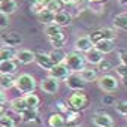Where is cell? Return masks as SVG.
Returning <instances> with one entry per match:
<instances>
[{
  "mask_svg": "<svg viewBox=\"0 0 127 127\" xmlns=\"http://www.w3.org/2000/svg\"><path fill=\"white\" fill-rule=\"evenodd\" d=\"M67 106H69L72 111L81 112V111H85V109L90 106V99H88V96L84 93V90H76V91H73V93L69 96V99H67Z\"/></svg>",
  "mask_w": 127,
  "mask_h": 127,
  "instance_id": "cell-1",
  "label": "cell"
},
{
  "mask_svg": "<svg viewBox=\"0 0 127 127\" xmlns=\"http://www.w3.org/2000/svg\"><path fill=\"white\" fill-rule=\"evenodd\" d=\"M115 72L120 75V76H127V64H120L115 67Z\"/></svg>",
  "mask_w": 127,
  "mask_h": 127,
  "instance_id": "cell-38",
  "label": "cell"
},
{
  "mask_svg": "<svg viewBox=\"0 0 127 127\" xmlns=\"http://www.w3.org/2000/svg\"><path fill=\"white\" fill-rule=\"evenodd\" d=\"M63 127H81V126L75 123V124H64V126H63Z\"/></svg>",
  "mask_w": 127,
  "mask_h": 127,
  "instance_id": "cell-43",
  "label": "cell"
},
{
  "mask_svg": "<svg viewBox=\"0 0 127 127\" xmlns=\"http://www.w3.org/2000/svg\"><path fill=\"white\" fill-rule=\"evenodd\" d=\"M48 72H49V76L55 78L57 81H64V79L67 78V75H69V73H72V72H70V69L67 67V64H66L64 61H61V63H57V64H54Z\"/></svg>",
  "mask_w": 127,
  "mask_h": 127,
  "instance_id": "cell-5",
  "label": "cell"
},
{
  "mask_svg": "<svg viewBox=\"0 0 127 127\" xmlns=\"http://www.w3.org/2000/svg\"><path fill=\"white\" fill-rule=\"evenodd\" d=\"M97 66H99V69H100V72H102V73H103V72L106 73V72H109V70H112V69H114L112 63H111V61H108V60H105V58L99 63Z\"/></svg>",
  "mask_w": 127,
  "mask_h": 127,
  "instance_id": "cell-33",
  "label": "cell"
},
{
  "mask_svg": "<svg viewBox=\"0 0 127 127\" xmlns=\"http://www.w3.org/2000/svg\"><path fill=\"white\" fill-rule=\"evenodd\" d=\"M34 63H36L40 69H43V70H49L54 66L52 61H51V58H49V55L45 54V52H36L34 54Z\"/></svg>",
  "mask_w": 127,
  "mask_h": 127,
  "instance_id": "cell-13",
  "label": "cell"
},
{
  "mask_svg": "<svg viewBox=\"0 0 127 127\" xmlns=\"http://www.w3.org/2000/svg\"><path fill=\"white\" fill-rule=\"evenodd\" d=\"M0 40H2L3 45H6V46H9V48H15V46H18V45H21L23 37H21V34L17 33V32H9V33H2Z\"/></svg>",
  "mask_w": 127,
  "mask_h": 127,
  "instance_id": "cell-8",
  "label": "cell"
},
{
  "mask_svg": "<svg viewBox=\"0 0 127 127\" xmlns=\"http://www.w3.org/2000/svg\"><path fill=\"white\" fill-rule=\"evenodd\" d=\"M84 57H85V61H87V63H90V64H99V63L105 58V57H103V54H102L100 51H97L94 46H93L90 51H87Z\"/></svg>",
  "mask_w": 127,
  "mask_h": 127,
  "instance_id": "cell-17",
  "label": "cell"
},
{
  "mask_svg": "<svg viewBox=\"0 0 127 127\" xmlns=\"http://www.w3.org/2000/svg\"><path fill=\"white\" fill-rule=\"evenodd\" d=\"M34 54L30 49H20L18 52H15V60L20 63V64H30V63L34 61Z\"/></svg>",
  "mask_w": 127,
  "mask_h": 127,
  "instance_id": "cell-12",
  "label": "cell"
},
{
  "mask_svg": "<svg viewBox=\"0 0 127 127\" xmlns=\"http://www.w3.org/2000/svg\"><path fill=\"white\" fill-rule=\"evenodd\" d=\"M126 127H127V126H126Z\"/></svg>",
  "mask_w": 127,
  "mask_h": 127,
  "instance_id": "cell-50",
  "label": "cell"
},
{
  "mask_svg": "<svg viewBox=\"0 0 127 127\" xmlns=\"http://www.w3.org/2000/svg\"><path fill=\"white\" fill-rule=\"evenodd\" d=\"M3 103H6V96H5L3 90H0V105H3Z\"/></svg>",
  "mask_w": 127,
  "mask_h": 127,
  "instance_id": "cell-41",
  "label": "cell"
},
{
  "mask_svg": "<svg viewBox=\"0 0 127 127\" xmlns=\"http://www.w3.org/2000/svg\"><path fill=\"white\" fill-rule=\"evenodd\" d=\"M64 5H75V3H78L79 0H61Z\"/></svg>",
  "mask_w": 127,
  "mask_h": 127,
  "instance_id": "cell-42",
  "label": "cell"
},
{
  "mask_svg": "<svg viewBox=\"0 0 127 127\" xmlns=\"http://www.w3.org/2000/svg\"><path fill=\"white\" fill-rule=\"evenodd\" d=\"M66 124V118L60 112H54L48 117V126L49 127H63Z\"/></svg>",
  "mask_w": 127,
  "mask_h": 127,
  "instance_id": "cell-19",
  "label": "cell"
},
{
  "mask_svg": "<svg viewBox=\"0 0 127 127\" xmlns=\"http://www.w3.org/2000/svg\"><path fill=\"white\" fill-rule=\"evenodd\" d=\"M93 46H94V43L91 42L90 36H81V37H78V39L75 40V49L79 51V52H87V51H90Z\"/></svg>",
  "mask_w": 127,
  "mask_h": 127,
  "instance_id": "cell-14",
  "label": "cell"
},
{
  "mask_svg": "<svg viewBox=\"0 0 127 127\" xmlns=\"http://www.w3.org/2000/svg\"><path fill=\"white\" fill-rule=\"evenodd\" d=\"M118 58L121 61V64H127V51H120L118 52Z\"/></svg>",
  "mask_w": 127,
  "mask_h": 127,
  "instance_id": "cell-39",
  "label": "cell"
},
{
  "mask_svg": "<svg viewBox=\"0 0 127 127\" xmlns=\"http://www.w3.org/2000/svg\"><path fill=\"white\" fill-rule=\"evenodd\" d=\"M15 84V78L12 75H5L0 73V90H9Z\"/></svg>",
  "mask_w": 127,
  "mask_h": 127,
  "instance_id": "cell-25",
  "label": "cell"
},
{
  "mask_svg": "<svg viewBox=\"0 0 127 127\" xmlns=\"http://www.w3.org/2000/svg\"><path fill=\"white\" fill-rule=\"evenodd\" d=\"M64 82H66V85H67L70 90H73V91H76V90H84L85 85H87V82L82 81V78L78 75V72L69 73L67 78L64 79Z\"/></svg>",
  "mask_w": 127,
  "mask_h": 127,
  "instance_id": "cell-7",
  "label": "cell"
},
{
  "mask_svg": "<svg viewBox=\"0 0 127 127\" xmlns=\"http://www.w3.org/2000/svg\"><path fill=\"white\" fill-rule=\"evenodd\" d=\"M115 109H117V112L118 114H121V115H127V102H118L117 105H115Z\"/></svg>",
  "mask_w": 127,
  "mask_h": 127,
  "instance_id": "cell-35",
  "label": "cell"
},
{
  "mask_svg": "<svg viewBox=\"0 0 127 127\" xmlns=\"http://www.w3.org/2000/svg\"><path fill=\"white\" fill-rule=\"evenodd\" d=\"M121 81H123L124 85H127V76H121Z\"/></svg>",
  "mask_w": 127,
  "mask_h": 127,
  "instance_id": "cell-46",
  "label": "cell"
},
{
  "mask_svg": "<svg viewBox=\"0 0 127 127\" xmlns=\"http://www.w3.org/2000/svg\"><path fill=\"white\" fill-rule=\"evenodd\" d=\"M0 61H2V58H0Z\"/></svg>",
  "mask_w": 127,
  "mask_h": 127,
  "instance_id": "cell-48",
  "label": "cell"
},
{
  "mask_svg": "<svg viewBox=\"0 0 127 127\" xmlns=\"http://www.w3.org/2000/svg\"><path fill=\"white\" fill-rule=\"evenodd\" d=\"M0 127H15V120L5 112L3 115H0Z\"/></svg>",
  "mask_w": 127,
  "mask_h": 127,
  "instance_id": "cell-31",
  "label": "cell"
},
{
  "mask_svg": "<svg viewBox=\"0 0 127 127\" xmlns=\"http://www.w3.org/2000/svg\"><path fill=\"white\" fill-rule=\"evenodd\" d=\"M20 117H21V121L30 123V121L36 120V117H37V109H29V108H27L23 114H20Z\"/></svg>",
  "mask_w": 127,
  "mask_h": 127,
  "instance_id": "cell-29",
  "label": "cell"
},
{
  "mask_svg": "<svg viewBox=\"0 0 127 127\" xmlns=\"http://www.w3.org/2000/svg\"><path fill=\"white\" fill-rule=\"evenodd\" d=\"M93 124L96 127H114L115 121L109 114H96L93 117Z\"/></svg>",
  "mask_w": 127,
  "mask_h": 127,
  "instance_id": "cell-11",
  "label": "cell"
},
{
  "mask_svg": "<svg viewBox=\"0 0 127 127\" xmlns=\"http://www.w3.org/2000/svg\"><path fill=\"white\" fill-rule=\"evenodd\" d=\"M36 15H37V21H39L40 24L46 26V24H51V23H54L55 12H52V11H49V9L43 8V9H42L40 12H37Z\"/></svg>",
  "mask_w": 127,
  "mask_h": 127,
  "instance_id": "cell-18",
  "label": "cell"
},
{
  "mask_svg": "<svg viewBox=\"0 0 127 127\" xmlns=\"http://www.w3.org/2000/svg\"><path fill=\"white\" fill-rule=\"evenodd\" d=\"M18 5L15 0H0V12L2 14H6V15H11L17 11Z\"/></svg>",
  "mask_w": 127,
  "mask_h": 127,
  "instance_id": "cell-20",
  "label": "cell"
},
{
  "mask_svg": "<svg viewBox=\"0 0 127 127\" xmlns=\"http://www.w3.org/2000/svg\"><path fill=\"white\" fill-rule=\"evenodd\" d=\"M11 109L15 112V114H23L26 109H27V105H26V100L24 97H15L11 100Z\"/></svg>",
  "mask_w": 127,
  "mask_h": 127,
  "instance_id": "cell-21",
  "label": "cell"
},
{
  "mask_svg": "<svg viewBox=\"0 0 127 127\" xmlns=\"http://www.w3.org/2000/svg\"><path fill=\"white\" fill-rule=\"evenodd\" d=\"M9 24H11L9 15H6V14H2V12H0V29H6Z\"/></svg>",
  "mask_w": 127,
  "mask_h": 127,
  "instance_id": "cell-36",
  "label": "cell"
},
{
  "mask_svg": "<svg viewBox=\"0 0 127 127\" xmlns=\"http://www.w3.org/2000/svg\"><path fill=\"white\" fill-rule=\"evenodd\" d=\"M18 69V61L15 58H5L0 61V73L14 75Z\"/></svg>",
  "mask_w": 127,
  "mask_h": 127,
  "instance_id": "cell-10",
  "label": "cell"
},
{
  "mask_svg": "<svg viewBox=\"0 0 127 127\" xmlns=\"http://www.w3.org/2000/svg\"><path fill=\"white\" fill-rule=\"evenodd\" d=\"M126 118H127V115H126Z\"/></svg>",
  "mask_w": 127,
  "mask_h": 127,
  "instance_id": "cell-49",
  "label": "cell"
},
{
  "mask_svg": "<svg viewBox=\"0 0 127 127\" xmlns=\"http://www.w3.org/2000/svg\"><path fill=\"white\" fill-rule=\"evenodd\" d=\"M94 48L97 51H100L103 55L105 54H109L115 49V45H114V40L112 39H103V40H99L94 43Z\"/></svg>",
  "mask_w": 127,
  "mask_h": 127,
  "instance_id": "cell-16",
  "label": "cell"
},
{
  "mask_svg": "<svg viewBox=\"0 0 127 127\" xmlns=\"http://www.w3.org/2000/svg\"><path fill=\"white\" fill-rule=\"evenodd\" d=\"M54 23L60 27H67L72 24V15L69 12H64V11H60V12H55V17H54Z\"/></svg>",
  "mask_w": 127,
  "mask_h": 127,
  "instance_id": "cell-15",
  "label": "cell"
},
{
  "mask_svg": "<svg viewBox=\"0 0 127 127\" xmlns=\"http://www.w3.org/2000/svg\"><path fill=\"white\" fill-rule=\"evenodd\" d=\"M57 108L60 109V111H63V112H67L70 108L69 106H64V103H57Z\"/></svg>",
  "mask_w": 127,
  "mask_h": 127,
  "instance_id": "cell-40",
  "label": "cell"
},
{
  "mask_svg": "<svg viewBox=\"0 0 127 127\" xmlns=\"http://www.w3.org/2000/svg\"><path fill=\"white\" fill-rule=\"evenodd\" d=\"M43 33L48 36V39H51V37H57V36L63 34V30H61V27L57 26L55 23H51V24H46V26H45V32H43Z\"/></svg>",
  "mask_w": 127,
  "mask_h": 127,
  "instance_id": "cell-23",
  "label": "cell"
},
{
  "mask_svg": "<svg viewBox=\"0 0 127 127\" xmlns=\"http://www.w3.org/2000/svg\"><path fill=\"white\" fill-rule=\"evenodd\" d=\"M102 103H103V105H106V106H111V105H115V99L111 96V93H108L106 96H103Z\"/></svg>",
  "mask_w": 127,
  "mask_h": 127,
  "instance_id": "cell-37",
  "label": "cell"
},
{
  "mask_svg": "<svg viewBox=\"0 0 127 127\" xmlns=\"http://www.w3.org/2000/svg\"><path fill=\"white\" fill-rule=\"evenodd\" d=\"M14 87L23 93V94H27V93H34L36 90V79L30 75V73H21L15 78V84Z\"/></svg>",
  "mask_w": 127,
  "mask_h": 127,
  "instance_id": "cell-2",
  "label": "cell"
},
{
  "mask_svg": "<svg viewBox=\"0 0 127 127\" xmlns=\"http://www.w3.org/2000/svg\"><path fill=\"white\" fill-rule=\"evenodd\" d=\"M78 75L82 78V81L85 82H93V81H97V72L94 69H81L78 72Z\"/></svg>",
  "mask_w": 127,
  "mask_h": 127,
  "instance_id": "cell-24",
  "label": "cell"
},
{
  "mask_svg": "<svg viewBox=\"0 0 127 127\" xmlns=\"http://www.w3.org/2000/svg\"><path fill=\"white\" fill-rule=\"evenodd\" d=\"M49 58H51V61H52V64H57V63H61V61H64V57H66V54L61 51V48L60 49H52L49 54Z\"/></svg>",
  "mask_w": 127,
  "mask_h": 127,
  "instance_id": "cell-27",
  "label": "cell"
},
{
  "mask_svg": "<svg viewBox=\"0 0 127 127\" xmlns=\"http://www.w3.org/2000/svg\"><path fill=\"white\" fill-rule=\"evenodd\" d=\"M114 26L121 30H127V12H121L114 17Z\"/></svg>",
  "mask_w": 127,
  "mask_h": 127,
  "instance_id": "cell-26",
  "label": "cell"
},
{
  "mask_svg": "<svg viewBox=\"0 0 127 127\" xmlns=\"http://www.w3.org/2000/svg\"><path fill=\"white\" fill-rule=\"evenodd\" d=\"M64 42H66V36H64V33H63V34H60V36H57V37H51V39H49V43H51V45H52L55 49H60V48H63Z\"/></svg>",
  "mask_w": 127,
  "mask_h": 127,
  "instance_id": "cell-30",
  "label": "cell"
},
{
  "mask_svg": "<svg viewBox=\"0 0 127 127\" xmlns=\"http://www.w3.org/2000/svg\"><path fill=\"white\" fill-rule=\"evenodd\" d=\"M14 51L11 49V48H8V46H5V48H0V58L2 60H5V58H14Z\"/></svg>",
  "mask_w": 127,
  "mask_h": 127,
  "instance_id": "cell-34",
  "label": "cell"
},
{
  "mask_svg": "<svg viewBox=\"0 0 127 127\" xmlns=\"http://www.w3.org/2000/svg\"><path fill=\"white\" fill-rule=\"evenodd\" d=\"M23 97H24L26 105H27V108H29V109H37V108H39L40 99H39V96H37V94H34V93H27V94H24Z\"/></svg>",
  "mask_w": 127,
  "mask_h": 127,
  "instance_id": "cell-22",
  "label": "cell"
},
{
  "mask_svg": "<svg viewBox=\"0 0 127 127\" xmlns=\"http://www.w3.org/2000/svg\"><path fill=\"white\" fill-rule=\"evenodd\" d=\"M64 63L67 64V67L70 69V72H79L81 69L85 67V57L79 51H72V52L66 54Z\"/></svg>",
  "mask_w": 127,
  "mask_h": 127,
  "instance_id": "cell-3",
  "label": "cell"
},
{
  "mask_svg": "<svg viewBox=\"0 0 127 127\" xmlns=\"http://www.w3.org/2000/svg\"><path fill=\"white\" fill-rule=\"evenodd\" d=\"M5 112H6V108H5L3 105H0V115H3Z\"/></svg>",
  "mask_w": 127,
  "mask_h": 127,
  "instance_id": "cell-44",
  "label": "cell"
},
{
  "mask_svg": "<svg viewBox=\"0 0 127 127\" xmlns=\"http://www.w3.org/2000/svg\"><path fill=\"white\" fill-rule=\"evenodd\" d=\"M63 6H64V3L61 2V0H48V2L45 3V8L52 11V12H60L63 11Z\"/></svg>",
  "mask_w": 127,
  "mask_h": 127,
  "instance_id": "cell-28",
  "label": "cell"
},
{
  "mask_svg": "<svg viewBox=\"0 0 127 127\" xmlns=\"http://www.w3.org/2000/svg\"><path fill=\"white\" fill-rule=\"evenodd\" d=\"M91 3H103V2H106V0H90Z\"/></svg>",
  "mask_w": 127,
  "mask_h": 127,
  "instance_id": "cell-45",
  "label": "cell"
},
{
  "mask_svg": "<svg viewBox=\"0 0 127 127\" xmlns=\"http://www.w3.org/2000/svg\"><path fill=\"white\" fill-rule=\"evenodd\" d=\"M117 33L114 29H109V27H105V29H99V30H94L91 34H90V39L93 43L99 42V40H103V39H115Z\"/></svg>",
  "mask_w": 127,
  "mask_h": 127,
  "instance_id": "cell-6",
  "label": "cell"
},
{
  "mask_svg": "<svg viewBox=\"0 0 127 127\" xmlns=\"http://www.w3.org/2000/svg\"><path fill=\"white\" fill-rule=\"evenodd\" d=\"M66 114H67V117H64L66 118V124H75L76 120L81 117L78 111H67Z\"/></svg>",
  "mask_w": 127,
  "mask_h": 127,
  "instance_id": "cell-32",
  "label": "cell"
},
{
  "mask_svg": "<svg viewBox=\"0 0 127 127\" xmlns=\"http://www.w3.org/2000/svg\"><path fill=\"white\" fill-rule=\"evenodd\" d=\"M97 82H99L100 90H103L105 93H112L118 88V79L109 73H105L100 78H97Z\"/></svg>",
  "mask_w": 127,
  "mask_h": 127,
  "instance_id": "cell-4",
  "label": "cell"
},
{
  "mask_svg": "<svg viewBox=\"0 0 127 127\" xmlns=\"http://www.w3.org/2000/svg\"><path fill=\"white\" fill-rule=\"evenodd\" d=\"M33 2H37V3H43V5H45L48 0H33Z\"/></svg>",
  "mask_w": 127,
  "mask_h": 127,
  "instance_id": "cell-47",
  "label": "cell"
},
{
  "mask_svg": "<svg viewBox=\"0 0 127 127\" xmlns=\"http://www.w3.org/2000/svg\"><path fill=\"white\" fill-rule=\"evenodd\" d=\"M40 88H42V91L46 93V94H55V93H58L60 81H57V79L52 78V76H46V78L42 79Z\"/></svg>",
  "mask_w": 127,
  "mask_h": 127,
  "instance_id": "cell-9",
  "label": "cell"
}]
</instances>
